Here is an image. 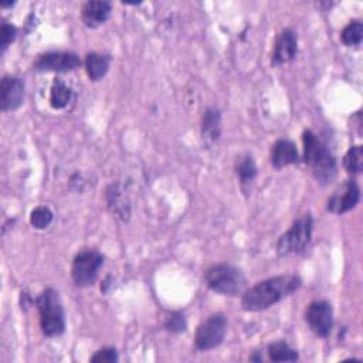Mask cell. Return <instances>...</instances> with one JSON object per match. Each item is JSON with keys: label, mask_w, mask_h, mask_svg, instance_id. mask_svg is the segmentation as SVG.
I'll return each instance as SVG.
<instances>
[{"label": "cell", "mask_w": 363, "mask_h": 363, "mask_svg": "<svg viewBox=\"0 0 363 363\" xmlns=\"http://www.w3.org/2000/svg\"><path fill=\"white\" fill-rule=\"evenodd\" d=\"M302 281L296 274H286L268 278L250 288L241 299V306L248 312H258L272 306L301 286Z\"/></svg>", "instance_id": "obj_1"}, {"label": "cell", "mask_w": 363, "mask_h": 363, "mask_svg": "<svg viewBox=\"0 0 363 363\" xmlns=\"http://www.w3.org/2000/svg\"><path fill=\"white\" fill-rule=\"evenodd\" d=\"M303 140V162L311 167L312 174L320 184H328L336 176V160L329 149L311 130H305Z\"/></svg>", "instance_id": "obj_2"}, {"label": "cell", "mask_w": 363, "mask_h": 363, "mask_svg": "<svg viewBox=\"0 0 363 363\" xmlns=\"http://www.w3.org/2000/svg\"><path fill=\"white\" fill-rule=\"evenodd\" d=\"M37 309L43 333L48 337L60 336L65 330V312L55 289L47 288L37 298Z\"/></svg>", "instance_id": "obj_3"}, {"label": "cell", "mask_w": 363, "mask_h": 363, "mask_svg": "<svg viewBox=\"0 0 363 363\" xmlns=\"http://www.w3.org/2000/svg\"><path fill=\"white\" fill-rule=\"evenodd\" d=\"M206 285L223 295H237L245 285L242 272L231 264H216L210 267L204 274Z\"/></svg>", "instance_id": "obj_4"}, {"label": "cell", "mask_w": 363, "mask_h": 363, "mask_svg": "<svg viewBox=\"0 0 363 363\" xmlns=\"http://www.w3.org/2000/svg\"><path fill=\"white\" fill-rule=\"evenodd\" d=\"M312 217L311 214H303L294 221L286 233H284L277 242V252L279 257L295 254L302 251L312 237Z\"/></svg>", "instance_id": "obj_5"}, {"label": "cell", "mask_w": 363, "mask_h": 363, "mask_svg": "<svg viewBox=\"0 0 363 363\" xmlns=\"http://www.w3.org/2000/svg\"><path fill=\"white\" fill-rule=\"evenodd\" d=\"M227 332V318L223 313H213L197 326L194 345L199 350H211L221 345Z\"/></svg>", "instance_id": "obj_6"}, {"label": "cell", "mask_w": 363, "mask_h": 363, "mask_svg": "<svg viewBox=\"0 0 363 363\" xmlns=\"http://www.w3.org/2000/svg\"><path fill=\"white\" fill-rule=\"evenodd\" d=\"M104 257L96 250H85L75 255L71 267V277L75 285L88 286L96 279Z\"/></svg>", "instance_id": "obj_7"}, {"label": "cell", "mask_w": 363, "mask_h": 363, "mask_svg": "<svg viewBox=\"0 0 363 363\" xmlns=\"http://www.w3.org/2000/svg\"><path fill=\"white\" fill-rule=\"evenodd\" d=\"M305 319L309 329L319 337H326L333 325V311L328 301H313L309 303Z\"/></svg>", "instance_id": "obj_8"}, {"label": "cell", "mask_w": 363, "mask_h": 363, "mask_svg": "<svg viewBox=\"0 0 363 363\" xmlns=\"http://www.w3.org/2000/svg\"><path fill=\"white\" fill-rule=\"evenodd\" d=\"M81 60L75 52L69 51H50L38 55L33 67L35 71H57L67 72L78 68Z\"/></svg>", "instance_id": "obj_9"}, {"label": "cell", "mask_w": 363, "mask_h": 363, "mask_svg": "<svg viewBox=\"0 0 363 363\" xmlns=\"http://www.w3.org/2000/svg\"><path fill=\"white\" fill-rule=\"evenodd\" d=\"M360 200V189L354 180H346L342 183L328 200V211L335 214H343L356 207Z\"/></svg>", "instance_id": "obj_10"}, {"label": "cell", "mask_w": 363, "mask_h": 363, "mask_svg": "<svg viewBox=\"0 0 363 363\" xmlns=\"http://www.w3.org/2000/svg\"><path fill=\"white\" fill-rule=\"evenodd\" d=\"M24 99V84L20 78L6 75L0 85V108L3 112L16 111Z\"/></svg>", "instance_id": "obj_11"}, {"label": "cell", "mask_w": 363, "mask_h": 363, "mask_svg": "<svg viewBox=\"0 0 363 363\" xmlns=\"http://www.w3.org/2000/svg\"><path fill=\"white\" fill-rule=\"evenodd\" d=\"M296 51H298L296 33L289 28L282 30L278 34L277 41H275V47H274V52H272V62L275 65L289 62L295 58Z\"/></svg>", "instance_id": "obj_12"}, {"label": "cell", "mask_w": 363, "mask_h": 363, "mask_svg": "<svg viewBox=\"0 0 363 363\" xmlns=\"http://www.w3.org/2000/svg\"><path fill=\"white\" fill-rule=\"evenodd\" d=\"M298 162V150L292 140L279 139L271 149V163L275 169L285 167Z\"/></svg>", "instance_id": "obj_13"}, {"label": "cell", "mask_w": 363, "mask_h": 363, "mask_svg": "<svg viewBox=\"0 0 363 363\" xmlns=\"http://www.w3.org/2000/svg\"><path fill=\"white\" fill-rule=\"evenodd\" d=\"M109 14L111 4L108 1H86L82 7V21L89 28L104 24Z\"/></svg>", "instance_id": "obj_14"}, {"label": "cell", "mask_w": 363, "mask_h": 363, "mask_svg": "<svg viewBox=\"0 0 363 363\" xmlns=\"http://www.w3.org/2000/svg\"><path fill=\"white\" fill-rule=\"evenodd\" d=\"M106 201L109 210L119 218L126 220L129 217V201L125 197L123 191L119 189V184H111L106 190Z\"/></svg>", "instance_id": "obj_15"}, {"label": "cell", "mask_w": 363, "mask_h": 363, "mask_svg": "<svg viewBox=\"0 0 363 363\" xmlns=\"http://www.w3.org/2000/svg\"><path fill=\"white\" fill-rule=\"evenodd\" d=\"M201 135L207 145L217 142L220 136V112L217 109H206L201 119Z\"/></svg>", "instance_id": "obj_16"}, {"label": "cell", "mask_w": 363, "mask_h": 363, "mask_svg": "<svg viewBox=\"0 0 363 363\" xmlns=\"http://www.w3.org/2000/svg\"><path fill=\"white\" fill-rule=\"evenodd\" d=\"M109 64H111V58L108 55L99 54V52H89L85 57V69L89 79L98 81L104 78L109 69Z\"/></svg>", "instance_id": "obj_17"}, {"label": "cell", "mask_w": 363, "mask_h": 363, "mask_svg": "<svg viewBox=\"0 0 363 363\" xmlns=\"http://www.w3.org/2000/svg\"><path fill=\"white\" fill-rule=\"evenodd\" d=\"M71 88L61 79H55L50 91V105L54 109H62L71 101Z\"/></svg>", "instance_id": "obj_18"}, {"label": "cell", "mask_w": 363, "mask_h": 363, "mask_svg": "<svg viewBox=\"0 0 363 363\" xmlns=\"http://www.w3.org/2000/svg\"><path fill=\"white\" fill-rule=\"evenodd\" d=\"M268 356L272 362H295L298 359L296 350L284 340L271 343L268 346Z\"/></svg>", "instance_id": "obj_19"}, {"label": "cell", "mask_w": 363, "mask_h": 363, "mask_svg": "<svg viewBox=\"0 0 363 363\" xmlns=\"http://www.w3.org/2000/svg\"><path fill=\"white\" fill-rule=\"evenodd\" d=\"M237 174H238L242 186H247L254 180V177L257 174V166H255L252 156L245 155V156L240 157V160L237 163Z\"/></svg>", "instance_id": "obj_20"}, {"label": "cell", "mask_w": 363, "mask_h": 363, "mask_svg": "<svg viewBox=\"0 0 363 363\" xmlns=\"http://www.w3.org/2000/svg\"><path fill=\"white\" fill-rule=\"evenodd\" d=\"M363 37V24L360 21L349 23L340 33V40L345 45H359Z\"/></svg>", "instance_id": "obj_21"}, {"label": "cell", "mask_w": 363, "mask_h": 363, "mask_svg": "<svg viewBox=\"0 0 363 363\" xmlns=\"http://www.w3.org/2000/svg\"><path fill=\"white\" fill-rule=\"evenodd\" d=\"M343 166L349 173H360L363 170V149L353 146L343 157Z\"/></svg>", "instance_id": "obj_22"}, {"label": "cell", "mask_w": 363, "mask_h": 363, "mask_svg": "<svg viewBox=\"0 0 363 363\" xmlns=\"http://www.w3.org/2000/svg\"><path fill=\"white\" fill-rule=\"evenodd\" d=\"M51 221H52V213L48 207L38 206L30 214V223L34 228H38V230L47 228L51 224Z\"/></svg>", "instance_id": "obj_23"}, {"label": "cell", "mask_w": 363, "mask_h": 363, "mask_svg": "<svg viewBox=\"0 0 363 363\" xmlns=\"http://www.w3.org/2000/svg\"><path fill=\"white\" fill-rule=\"evenodd\" d=\"M17 30L13 24L9 23H3L1 28H0V45H1V51H4L16 38Z\"/></svg>", "instance_id": "obj_24"}, {"label": "cell", "mask_w": 363, "mask_h": 363, "mask_svg": "<svg viewBox=\"0 0 363 363\" xmlns=\"http://www.w3.org/2000/svg\"><path fill=\"white\" fill-rule=\"evenodd\" d=\"M91 362L94 363H115L118 362V353L112 347H105L98 350L92 357Z\"/></svg>", "instance_id": "obj_25"}, {"label": "cell", "mask_w": 363, "mask_h": 363, "mask_svg": "<svg viewBox=\"0 0 363 363\" xmlns=\"http://www.w3.org/2000/svg\"><path fill=\"white\" fill-rule=\"evenodd\" d=\"M166 328L170 332H183L186 329V319L184 315L180 312H174L169 316L167 322H166Z\"/></svg>", "instance_id": "obj_26"}]
</instances>
